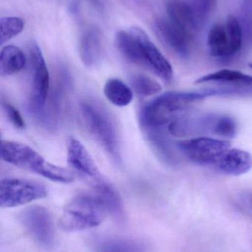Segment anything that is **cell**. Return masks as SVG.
Returning a JSON list of instances; mask_svg holds the SVG:
<instances>
[{
  "label": "cell",
  "mask_w": 252,
  "mask_h": 252,
  "mask_svg": "<svg viewBox=\"0 0 252 252\" xmlns=\"http://www.w3.org/2000/svg\"><path fill=\"white\" fill-rule=\"evenodd\" d=\"M221 88L197 92H169L145 105L139 114V123L149 143L169 140L166 136L168 126L187 114L191 106L207 97L222 95Z\"/></svg>",
  "instance_id": "6da1fadb"
},
{
  "label": "cell",
  "mask_w": 252,
  "mask_h": 252,
  "mask_svg": "<svg viewBox=\"0 0 252 252\" xmlns=\"http://www.w3.org/2000/svg\"><path fill=\"white\" fill-rule=\"evenodd\" d=\"M115 45L130 63L149 69L164 82L173 80V66L143 30L133 27L120 31L115 36Z\"/></svg>",
  "instance_id": "7a4b0ae2"
},
{
  "label": "cell",
  "mask_w": 252,
  "mask_h": 252,
  "mask_svg": "<svg viewBox=\"0 0 252 252\" xmlns=\"http://www.w3.org/2000/svg\"><path fill=\"white\" fill-rule=\"evenodd\" d=\"M1 157L8 164L36 173L52 182L70 184L74 180L71 171L46 161L38 152L25 144L1 141Z\"/></svg>",
  "instance_id": "3957f363"
},
{
  "label": "cell",
  "mask_w": 252,
  "mask_h": 252,
  "mask_svg": "<svg viewBox=\"0 0 252 252\" xmlns=\"http://www.w3.org/2000/svg\"><path fill=\"white\" fill-rule=\"evenodd\" d=\"M238 133V124L232 117L222 114H186L172 123L166 134L183 137L194 134H213L226 140L233 139Z\"/></svg>",
  "instance_id": "277c9868"
},
{
  "label": "cell",
  "mask_w": 252,
  "mask_h": 252,
  "mask_svg": "<svg viewBox=\"0 0 252 252\" xmlns=\"http://www.w3.org/2000/svg\"><path fill=\"white\" fill-rule=\"evenodd\" d=\"M79 110L83 123L89 133L102 145L115 162H121L117 127L108 110L100 103L90 100L81 101Z\"/></svg>",
  "instance_id": "5b68a950"
},
{
  "label": "cell",
  "mask_w": 252,
  "mask_h": 252,
  "mask_svg": "<svg viewBox=\"0 0 252 252\" xmlns=\"http://www.w3.org/2000/svg\"><path fill=\"white\" fill-rule=\"evenodd\" d=\"M108 213L103 203L93 192L78 194L65 207L59 226L65 232L93 229L102 224Z\"/></svg>",
  "instance_id": "8992f818"
},
{
  "label": "cell",
  "mask_w": 252,
  "mask_h": 252,
  "mask_svg": "<svg viewBox=\"0 0 252 252\" xmlns=\"http://www.w3.org/2000/svg\"><path fill=\"white\" fill-rule=\"evenodd\" d=\"M31 88L27 110L36 118L44 109L50 92V78L45 60L39 47L33 43L29 49Z\"/></svg>",
  "instance_id": "52a82bcc"
},
{
  "label": "cell",
  "mask_w": 252,
  "mask_h": 252,
  "mask_svg": "<svg viewBox=\"0 0 252 252\" xmlns=\"http://www.w3.org/2000/svg\"><path fill=\"white\" fill-rule=\"evenodd\" d=\"M71 90V76L65 66H59L56 72L53 90H50L47 102L36 121L47 130L59 127L66 108L68 94Z\"/></svg>",
  "instance_id": "ba28073f"
},
{
  "label": "cell",
  "mask_w": 252,
  "mask_h": 252,
  "mask_svg": "<svg viewBox=\"0 0 252 252\" xmlns=\"http://www.w3.org/2000/svg\"><path fill=\"white\" fill-rule=\"evenodd\" d=\"M177 152L188 160L201 166H213L217 158L231 148L226 139L198 137L176 142Z\"/></svg>",
  "instance_id": "9c48e42d"
},
{
  "label": "cell",
  "mask_w": 252,
  "mask_h": 252,
  "mask_svg": "<svg viewBox=\"0 0 252 252\" xmlns=\"http://www.w3.org/2000/svg\"><path fill=\"white\" fill-rule=\"evenodd\" d=\"M47 188L38 182L27 179L6 178L0 183V206L12 208L45 198Z\"/></svg>",
  "instance_id": "30bf717a"
},
{
  "label": "cell",
  "mask_w": 252,
  "mask_h": 252,
  "mask_svg": "<svg viewBox=\"0 0 252 252\" xmlns=\"http://www.w3.org/2000/svg\"><path fill=\"white\" fill-rule=\"evenodd\" d=\"M19 220L40 247H53L54 227L51 214L47 209L40 206L28 207L19 214Z\"/></svg>",
  "instance_id": "8fae6325"
},
{
  "label": "cell",
  "mask_w": 252,
  "mask_h": 252,
  "mask_svg": "<svg viewBox=\"0 0 252 252\" xmlns=\"http://www.w3.org/2000/svg\"><path fill=\"white\" fill-rule=\"evenodd\" d=\"M67 159L68 164L75 171L90 179L91 182L101 178L100 173L94 160L84 145L75 138H71L68 140Z\"/></svg>",
  "instance_id": "7c38bea8"
},
{
  "label": "cell",
  "mask_w": 252,
  "mask_h": 252,
  "mask_svg": "<svg viewBox=\"0 0 252 252\" xmlns=\"http://www.w3.org/2000/svg\"><path fill=\"white\" fill-rule=\"evenodd\" d=\"M155 30L161 41L173 52L186 57L190 51V35L180 29L170 20L158 19L155 22Z\"/></svg>",
  "instance_id": "4fadbf2b"
},
{
  "label": "cell",
  "mask_w": 252,
  "mask_h": 252,
  "mask_svg": "<svg viewBox=\"0 0 252 252\" xmlns=\"http://www.w3.org/2000/svg\"><path fill=\"white\" fill-rule=\"evenodd\" d=\"M213 167L225 174L241 176L252 168V156L238 148H229L215 163Z\"/></svg>",
  "instance_id": "5bb4252c"
},
{
  "label": "cell",
  "mask_w": 252,
  "mask_h": 252,
  "mask_svg": "<svg viewBox=\"0 0 252 252\" xmlns=\"http://www.w3.org/2000/svg\"><path fill=\"white\" fill-rule=\"evenodd\" d=\"M93 192L102 201L108 213L118 221L125 219L124 204L118 191L107 181L102 178L91 182Z\"/></svg>",
  "instance_id": "9a60e30c"
},
{
  "label": "cell",
  "mask_w": 252,
  "mask_h": 252,
  "mask_svg": "<svg viewBox=\"0 0 252 252\" xmlns=\"http://www.w3.org/2000/svg\"><path fill=\"white\" fill-rule=\"evenodd\" d=\"M167 9L170 20L189 35L202 24L191 3L173 1L169 3Z\"/></svg>",
  "instance_id": "2e32d148"
},
{
  "label": "cell",
  "mask_w": 252,
  "mask_h": 252,
  "mask_svg": "<svg viewBox=\"0 0 252 252\" xmlns=\"http://www.w3.org/2000/svg\"><path fill=\"white\" fill-rule=\"evenodd\" d=\"M209 51L216 58H227L236 54L231 42L226 24L217 23L210 28L207 38Z\"/></svg>",
  "instance_id": "e0dca14e"
},
{
  "label": "cell",
  "mask_w": 252,
  "mask_h": 252,
  "mask_svg": "<svg viewBox=\"0 0 252 252\" xmlns=\"http://www.w3.org/2000/svg\"><path fill=\"white\" fill-rule=\"evenodd\" d=\"M79 54L84 64L87 67L95 66L102 56L100 32L96 28L87 30L81 35Z\"/></svg>",
  "instance_id": "ac0fdd59"
},
{
  "label": "cell",
  "mask_w": 252,
  "mask_h": 252,
  "mask_svg": "<svg viewBox=\"0 0 252 252\" xmlns=\"http://www.w3.org/2000/svg\"><path fill=\"white\" fill-rule=\"evenodd\" d=\"M26 62V56L20 49L15 46H6L0 53L1 76H10L19 73L25 68Z\"/></svg>",
  "instance_id": "d6986e66"
},
{
  "label": "cell",
  "mask_w": 252,
  "mask_h": 252,
  "mask_svg": "<svg viewBox=\"0 0 252 252\" xmlns=\"http://www.w3.org/2000/svg\"><path fill=\"white\" fill-rule=\"evenodd\" d=\"M210 82L222 83V84H231V85L239 86L240 87H244V88H248V87H252V76L243 73L239 71L226 69L204 75L195 81L196 84Z\"/></svg>",
  "instance_id": "ffe728a7"
},
{
  "label": "cell",
  "mask_w": 252,
  "mask_h": 252,
  "mask_svg": "<svg viewBox=\"0 0 252 252\" xmlns=\"http://www.w3.org/2000/svg\"><path fill=\"white\" fill-rule=\"evenodd\" d=\"M104 93L112 104L118 107H125L133 100L131 89L118 78H111L107 81L104 87Z\"/></svg>",
  "instance_id": "44dd1931"
},
{
  "label": "cell",
  "mask_w": 252,
  "mask_h": 252,
  "mask_svg": "<svg viewBox=\"0 0 252 252\" xmlns=\"http://www.w3.org/2000/svg\"><path fill=\"white\" fill-rule=\"evenodd\" d=\"M96 252H146L143 243L121 238H105L98 241Z\"/></svg>",
  "instance_id": "7402d4cb"
},
{
  "label": "cell",
  "mask_w": 252,
  "mask_h": 252,
  "mask_svg": "<svg viewBox=\"0 0 252 252\" xmlns=\"http://www.w3.org/2000/svg\"><path fill=\"white\" fill-rule=\"evenodd\" d=\"M131 84L136 93L143 97L155 95L162 90L158 81L146 75H134L132 77Z\"/></svg>",
  "instance_id": "603a6c76"
},
{
  "label": "cell",
  "mask_w": 252,
  "mask_h": 252,
  "mask_svg": "<svg viewBox=\"0 0 252 252\" xmlns=\"http://www.w3.org/2000/svg\"><path fill=\"white\" fill-rule=\"evenodd\" d=\"M25 22L23 19L16 16H7L0 20V43L2 45L13 37L23 31Z\"/></svg>",
  "instance_id": "cb8c5ba5"
},
{
  "label": "cell",
  "mask_w": 252,
  "mask_h": 252,
  "mask_svg": "<svg viewBox=\"0 0 252 252\" xmlns=\"http://www.w3.org/2000/svg\"><path fill=\"white\" fill-rule=\"evenodd\" d=\"M1 107H2L3 112L5 114L7 120L12 125L19 130H23L25 128V121H24L20 112L14 106L10 104L6 100H2Z\"/></svg>",
  "instance_id": "d4e9b609"
},
{
  "label": "cell",
  "mask_w": 252,
  "mask_h": 252,
  "mask_svg": "<svg viewBox=\"0 0 252 252\" xmlns=\"http://www.w3.org/2000/svg\"><path fill=\"white\" fill-rule=\"evenodd\" d=\"M190 3L203 23L214 9L216 0H193Z\"/></svg>",
  "instance_id": "484cf974"
},
{
  "label": "cell",
  "mask_w": 252,
  "mask_h": 252,
  "mask_svg": "<svg viewBox=\"0 0 252 252\" xmlns=\"http://www.w3.org/2000/svg\"><path fill=\"white\" fill-rule=\"evenodd\" d=\"M70 11L72 15H77L79 13V6L77 3H72L70 5Z\"/></svg>",
  "instance_id": "4316f807"
},
{
  "label": "cell",
  "mask_w": 252,
  "mask_h": 252,
  "mask_svg": "<svg viewBox=\"0 0 252 252\" xmlns=\"http://www.w3.org/2000/svg\"><path fill=\"white\" fill-rule=\"evenodd\" d=\"M90 2L93 3L98 8H102L103 4H102V0H90Z\"/></svg>",
  "instance_id": "83f0119b"
},
{
  "label": "cell",
  "mask_w": 252,
  "mask_h": 252,
  "mask_svg": "<svg viewBox=\"0 0 252 252\" xmlns=\"http://www.w3.org/2000/svg\"><path fill=\"white\" fill-rule=\"evenodd\" d=\"M130 1H133V2L136 3L137 4H144L145 3V0H130Z\"/></svg>",
  "instance_id": "f1b7e54d"
},
{
  "label": "cell",
  "mask_w": 252,
  "mask_h": 252,
  "mask_svg": "<svg viewBox=\"0 0 252 252\" xmlns=\"http://www.w3.org/2000/svg\"><path fill=\"white\" fill-rule=\"evenodd\" d=\"M249 65H250V67H251L252 69V63H250Z\"/></svg>",
  "instance_id": "f546056e"
}]
</instances>
